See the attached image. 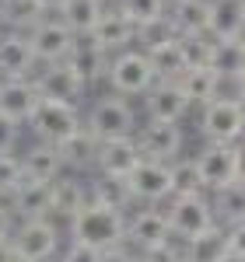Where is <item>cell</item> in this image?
I'll return each mask as SVG.
<instances>
[{"label": "cell", "mask_w": 245, "mask_h": 262, "mask_svg": "<svg viewBox=\"0 0 245 262\" xmlns=\"http://www.w3.org/2000/svg\"><path fill=\"white\" fill-rule=\"evenodd\" d=\"M56 150H60V161L63 168H74V171H95V158H98V140L88 133V129H77V133H70L67 140L56 143Z\"/></svg>", "instance_id": "21"}, {"label": "cell", "mask_w": 245, "mask_h": 262, "mask_svg": "<svg viewBox=\"0 0 245 262\" xmlns=\"http://www.w3.org/2000/svg\"><path fill=\"white\" fill-rule=\"evenodd\" d=\"M46 14H53V11H46L39 0H4L0 4V21L11 25L14 32H32Z\"/></svg>", "instance_id": "32"}, {"label": "cell", "mask_w": 245, "mask_h": 262, "mask_svg": "<svg viewBox=\"0 0 245 262\" xmlns=\"http://www.w3.org/2000/svg\"><path fill=\"white\" fill-rule=\"evenodd\" d=\"M179 32H175V25H172V18L165 14V18H154V21H144V25H137V46L140 49H151V46H161V42L175 39Z\"/></svg>", "instance_id": "36"}, {"label": "cell", "mask_w": 245, "mask_h": 262, "mask_svg": "<svg viewBox=\"0 0 245 262\" xmlns=\"http://www.w3.org/2000/svg\"><path fill=\"white\" fill-rule=\"evenodd\" d=\"M91 35L98 39L105 53H122V49H130L133 39H137V25L126 18V11H122L119 4L116 7H105L98 25L91 28Z\"/></svg>", "instance_id": "18"}, {"label": "cell", "mask_w": 245, "mask_h": 262, "mask_svg": "<svg viewBox=\"0 0 245 262\" xmlns=\"http://www.w3.org/2000/svg\"><path fill=\"white\" fill-rule=\"evenodd\" d=\"M0 25H4V21H0Z\"/></svg>", "instance_id": "54"}, {"label": "cell", "mask_w": 245, "mask_h": 262, "mask_svg": "<svg viewBox=\"0 0 245 262\" xmlns=\"http://www.w3.org/2000/svg\"><path fill=\"white\" fill-rule=\"evenodd\" d=\"M133 137H137L140 154L151 158V161L172 164L175 158H182V129H179V122H154L151 119L144 129H137Z\"/></svg>", "instance_id": "10"}, {"label": "cell", "mask_w": 245, "mask_h": 262, "mask_svg": "<svg viewBox=\"0 0 245 262\" xmlns=\"http://www.w3.org/2000/svg\"><path fill=\"white\" fill-rule=\"evenodd\" d=\"M242 46H245V32H242Z\"/></svg>", "instance_id": "48"}, {"label": "cell", "mask_w": 245, "mask_h": 262, "mask_svg": "<svg viewBox=\"0 0 245 262\" xmlns=\"http://www.w3.org/2000/svg\"><path fill=\"white\" fill-rule=\"evenodd\" d=\"M214 39H238L245 32V0H210Z\"/></svg>", "instance_id": "24"}, {"label": "cell", "mask_w": 245, "mask_h": 262, "mask_svg": "<svg viewBox=\"0 0 245 262\" xmlns=\"http://www.w3.org/2000/svg\"><path fill=\"white\" fill-rule=\"evenodd\" d=\"M196 168H200L207 192L224 189L228 182H238L235 179V143H207L196 158Z\"/></svg>", "instance_id": "16"}, {"label": "cell", "mask_w": 245, "mask_h": 262, "mask_svg": "<svg viewBox=\"0 0 245 262\" xmlns=\"http://www.w3.org/2000/svg\"><path fill=\"white\" fill-rule=\"evenodd\" d=\"M175 84L186 91V98L193 101V105H207V101L217 98V91H221V77L210 67H186L182 74L175 77Z\"/></svg>", "instance_id": "25"}, {"label": "cell", "mask_w": 245, "mask_h": 262, "mask_svg": "<svg viewBox=\"0 0 245 262\" xmlns=\"http://www.w3.org/2000/svg\"><path fill=\"white\" fill-rule=\"evenodd\" d=\"M28 126H32V133H35L42 143H53V147H56V143L67 140L70 133H77L84 126V119H81V108H77V105L56 101V98H42L39 108L32 112Z\"/></svg>", "instance_id": "4"}, {"label": "cell", "mask_w": 245, "mask_h": 262, "mask_svg": "<svg viewBox=\"0 0 245 262\" xmlns=\"http://www.w3.org/2000/svg\"><path fill=\"white\" fill-rule=\"evenodd\" d=\"M11 213L18 221H42L53 217V189L49 182H21L18 189L11 192Z\"/></svg>", "instance_id": "19"}, {"label": "cell", "mask_w": 245, "mask_h": 262, "mask_svg": "<svg viewBox=\"0 0 245 262\" xmlns=\"http://www.w3.org/2000/svg\"><path fill=\"white\" fill-rule=\"evenodd\" d=\"M168 238H172V227H168L165 210L147 206V210L126 213V248L144 252V248H154V245L168 242Z\"/></svg>", "instance_id": "11"}, {"label": "cell", "mask_w": 245, "mask_h": 262, "mask_svg": "<svg viewBox=\"0 0 245 262\" xmlns=\"http://www.w3.org/2000/svg\"><path fill=\"white\" fill-rule=\"evenodd\" d=\"M0 4H4V0H0Z\"/></svg>", "instance_id": "55"}, {"label": "cell", "mask_w": 245, "mask_h": 262, "mask_svg": "<svg viewBox=\"0 0 245 262\" xmlns=\"http://www.w3.org/2000/svg\"><path fill=\"white\" fill-rule=\"evenodd\" d=\"M21 168H25V179L28 182H53L60 179V150L53 147V143H35V147H28L25 154H21Z\"/></svg>", "instance_id": "22"}, {"label": "cell", "mask_w": 245, "mask_h": 262, "mask_svg": "<svg viewBox=\"0 0 245 262\" xmlns=\"http://www.w3.org/2000/svg\"><path fill=\"white\" fill-rule=\"evenodd\" d=\"M165 4H175V0H165Z\"/></svg>", "instance_id": "50"}, {"label": "cell", "mask_w": 245, "mask_h": 262, "mask_svg": "<svg viewBox=\"0 0 245 262\" xmlns=\"http://www.w3.org/2000/svg\"><path fill=\"white\" fill-rule=\"evenodd\" d=\"M109 60H112V53H105L102 46H98V39L88 32V35H77L74 39V46H70V53H67V67L77 74V81L88 88V84L102 81L105 70H109Z\"/></svg>", "instance_id": "13"}, {"label": "cell", "mask_w": 245, "mask_h": 262, "mask_svg": "<svg viewBox=\"0 0 245 262\" xmlns=\"http://www.w3.org/2000/svg\"><path fill=\"white\" fill-rule=\"evenodd\" d=\"M105 81L112 88V95L133 98V95H144L151 84L158 81V74H154V67H151L144 49H122V53H112Z\"/></svg>", "instance_id": "2"}, {"label": "cell", "mask_w": 245, "mask_h": 262, "mask_svg": "<svg viewBox=\"0 0 245 262\" xmlns=\"http://www.w3.org/2000/svg\"><path fill=\"white\" fill-rule=\"evenodd\" d=\"M210 70H214L221 81H238V77H242V74H245V46H242V35H238V39H217V42H214Z\"/></svg>", "instance_id": "26"}, {"label": "cell", "mask_w": 245, "mask_h": 262, "mask_svg": "<svg viewBox=\"0 0 245 262\" xmlns=\"http://www.w3.org/2000/svg\"><path fill=\"white\" fill-rule=\"evenodd\" d=\"M11 245L25 262H46L56 255L60 248V227L53 224V217L42 221H18L11 231Z\"/></svg>", "instance_id": "6"}, {"label": "cell", "mask_w": 245, "mask_h": 262, "mask_svg": "<svg viewBox=\"0 0 245 262\" xmlns=\"http://www.w3.org/2000/svg\"><path fill=\"white\" fill-rule=\"evenodd\" d=\"M32 46L25 32H11L0 39V81H11V77H32Z\"/></svg>", "instance_id": "20"}, {"label": "cell", "mask_w": 245, "mask_h": 262, "mask_svg": "<svg viewBox=\"0 0 245 262\" xmlns=\"http://www.w3.org/2000/svg\"><path fill=\"white\" fill-rule=\"evenodd\" d=\"M25 182V168H21V154L14 150H0V200L11 206V192Z\"/></svg>", "instance_id": "35"}, {"label": "cell", "mask_w": 245, "mask_h": 262, "mask_svg": "<svg viewBox=\"0 0 245 262\" xmlns=\"http://www.w3.org/2000/svg\"><path fill=\"white\" fill-rule=\"evenodd\" d=\"M42 91L32 77H11V81H0V116L11 122H28L32 112L39 108Z\"/></svg>", "instance_id": "14"}, {"label": "cell", "mask_w": 245, "mask_h": 262, "mask_svg": "<svg viewBox=\"0 0 245 262\" xmlns=\"http://www.w3.org/2000/svg\"><path fill=\"white\" fill-rule=\"evenodd\" d=\"M11 231H14V213H11V206L0 203V242H7Z\"/></svg>", "instance_id": "42"}, {"label": "cell", "mask_w": 245, "mask_h": 262, "mask_svg": "<svg viewBox=\"0 0 245 262\" xmlns=\"http://www.w3.org/2000/svg\"><path fill=\"white\" fill-rule=\"evenodd\" d=\"M14 143H18V122L0 116V150H14Z\"/></svg>", "instance_id": "40"}, {"label": "cell", "mask_w": 245, "mask_h": 262, "mask_svg": "<svg viewBox=\"0 0 245 262\" xmlns=\"http://www.w3.org/2000/svg\"><path fill=\"white\" fill-rule=\"evenodd\" d=\"M144 53H147V60H151V67H154L158 81H175V77L186 70V56H182L179 35L161 42V46H151V49H144Z\"/></svg>", "instance_id": "31"}, {"label": "cell", "mask_w": 245, "mask_h": 262, "mask_svg": "<svg viewBox=\"0 0 245 262\" xmlns=\"http://www.w3.org/2000/svg\"><path fill=\"white\" fill-rule=\"evenodd\" d=\"M88 200H91V203H102V206H112V210H122V213H130V206H133V192H130L126 179L98 175V179H91V185H88Z\"/></svg>", "instance_id": "30"}, {"label": "cell", "mask_w": 245, "mask_h": 262, "mask_svg": "<svg viewBox=\"0 0 245 262\" xmlns=\"http://www.w3.org/2000/svg\"><path fill=\"white\" fill-rule=\"evenodd\" d=\"M18 262H25V259H18Z\"/></svg>", "instance_id": "53"}, {"label": "cell", "mask_w": 245, "mask_h": 262, "mask_svg": "<svg viewBox=\"0 0 245 262\" xmlns=\"http://www.w3.org/2000/svg\"><path fill=\"white\" fill-rule=\"evenodd\" d=\"M49 189H53V217L70 221L84 203H88V185L81 179H63L60 175V179L49 182Z\"/></svg>", "instance_id": "28"}, {"label": "cell", "mask_w": 245, "mask_h": 262, "mask_svg": "<svg viewBox=\"0 0 245 262\" xmlns=\"http://www.w3.org/2000/svg\"><path fill=\"white\" fill-rule=\"evenodd\" d=\"M70 242L91 245V248H98V252L119 248V245H126V213L88 200L81 210L70 217Z\"/></svg>", "instance_id": "1"}, {"label": "cell", "mask_w": 245, "mask_h": 262, "mask_svg": "<svg viewBox=\"0 0 245 262\" xmlns=\"http://www.w3.org/2000/svg\"><path fill=\"white\" fill-rule=\"evenodd\" d=\"M200 133L210 143H238L245 137V105L238 98H217L203 105Z\"/></svg>", "instance_id": "5"}, {"label": "cell", "mask_w": 245, "mask_h": 262, "mask_svg": "<svg viewBox=\"0 0 245 262\" xmlns=\"http://www.w3.org/2000/svg\"><path fill=\"white\" fill-rule=\"evenodd\" d=\"M179 262H189V259H186V255H182V259H179Z\"/></svg>", "instance_id": "49"}, {"label": "cell", "mask_w": 245, "mask_h": 262, "mask_svg": "<svg viewBox=\"0 0 245 262\" xmlns=\"http://www.w3.org/2000/svg\"><path fill=\"white\" fill-rule=\"evenodd\" d=\"M32 81L39 84L42 98L70 101V105H81V98H84V84L77 81V74L67 63H42V70Z\"/></svg>", "instance_id": "17"}, {"label": "cell", "mask_w": 245, "mask_h": 262, "mask_svg": "<svg viewBox=\"0 0 245 262\" xmlns=\"http://www.w3.org/2000/svg\"><path fill=\"white\" fill-rule=\"evenodd\" d=\"M168 168H172V196H196V192H207L203 179H200V168H196V158H175Z\"/></svg>", "instance_id": "34"}, {"label": "cell", "mask_w": 245, "mask_h": 262, "mask_svg": "<svg viewBox=\"0 0 245 262\" xmlns=\"http://www.w3.org/2000/svg\"><path fill=\"white\" fill-rule=\"evenodd\" d=\"M217 262H245V259H238V255H231V252H224V255H221Z\"/></svg>", "instance_id": "47"}, {"label": "cell", "mask_w": 245, "mask_h": 262, "mask_svg": "<svg viewBox=\"0 0 245 262\" xmlns=\"http://www.w3.org/2000/svg\"><path fill=\"white\" fill-rule=\"evenodd\" d=\"M210 206H214L217 224H221V221H224V224L245 221V182H228L224 189H214Z\"/></svg>", "instance_id": "33"}, {"label": "cell", "mask_w": 245, "mask_h": 262, "mask_svg": "<svg viewBox=\"0 0 245 262\" xmlns=\"http://www.w3.org/2000/svg\"><path fill=\"white\" fill-rule=\"evenodd\" d=\"M39 4L46 7V11H60V4H63V0H39Z\"/></svg>", "instance_id": "46"}, {"label": "cell", "mask_w": 245, "mask_h": 262, "mask_svg": "<svg viewBox=\"0 0 245 262\" xmlns=\"http://www.w3.org/2000/svg\"><path fill=\"white\" fill-rule=\"evenodd\" d=\"M21 255L14 252V245H11V238L7 242H0V262H18Z\"/></svg>", "instance_id": "44"}, {"label": "cell", "mask_w": 245, "mask_h": 262, "mask_svg": "<svg viewBox=\"0 0 245 262\" xmlns=\"http://www.w3.org/2000/svg\"><path fill=\"white\" fill-rule=\"evenodd\" d=\"M193 108V101L186 98V91L175 81H154L144 91V112L154 122H179Z\"/></svg>", "instance_id": "12"}, {"label": "cell", "mask_w": 245, "mask_h": 262, "mask_svg": "<svg viewBox=\"0 0 245 262\" xmlns=\"http://www.w3.org/2000/svg\"><path fill=\"white\" fill-rule=\"evenodd\" d=\"M235 88H238V101H242V105H245V74H242V77H238V81H235Z\"/></svg>", "instance_id": "45"}, {"label": "cell", "mask_w": 245, "mask_h": 262, "mask_svg": "<svg viewBox=\"0 0 245 262\" xmlns=\"http://www.w3.org/2000/svg\"><path fill=\"white\" fill-rule=\"evenodd\" d=\"M25 35H28V46H32V56L39 63H63L67 53H70V46H74V39H77V35L60 21L56 11L46 14V18H42L32 32H25Z\"/></svg>", "instance_id": "8"}, {"label": "cell", "mask_w": 245, "mask_h": 262, "mask_svg": "<svg viewBox=\"0 0 245 262\" xmlns=\"http://www.w3.org/2000/svg\"><path fill=\"white\" fill-rule=\"evenodd\" d=\"M224 231H228V252L238 255V259H245V221L228 224Z\"/></svg>", "instance_id": "39"}, {"label": "cell", "mask_w": 245, "mask_h": 262, "mask_svg": "<svg viewBox=\"0 0 245 262\" xmlns=\"http://www.w3.org/2000/svg\"><path fill=\"white\" fill-rule=\"evenodd\" d=\"M105 262H140V252H133V248H126V245H119V248L105 252Z\"/></svg>", "instance_id": "41"}, {"label": "cell", "mask_w": 245, "mask_h": 262, "mask_svg": "<svg viewBox=\"0 0 245 262\" xmlns=\"http://www.w3.org/2000/svg\"><path fill=\"white\" fill-rule=\"evenodd\" d=\"M140 147L137 137H119V140H98V158H95V171L98 175H112V179H126L137 164H140Z\"/></svg>", "instance_id": "15"}, {"label": "cell", "mask_w": 245, "mask_h": 262, "mask_svg": "<svg viewBox=\"0 0 245 262\" xmlns=\"http://www.w3.org/2000/svg\"><path fill=\"white\" fill-rule=\"evenodd\" d=\"M235 179L245 182V143H235Z\"/></svg>", "instance_id": "43"}, {"label": "cell", "mask_w": 245, "mask_h": 262, "mask_svg": "<svg viewBox=\"0 0 245 262\" xmlns=\"http://www.w3.org/2000/svg\"><path fill=\"white\" fill-rule=\"evenodd\" d=\"M168 18L179 35L210 32V0H175V4H168Z\"/></svg>", "instance_id": "23"}, {"label": "cell", "mask_w": 245, "mask_h": 262, "mask_svg": "<svg viewBox=\"0 0 245 262\" xmlns=\"http://www.w3.org/2000/svg\"><path fill=\"white\" fill-rule=\"evenodd\" d=\"M126 185L133 192V203H161L172 196V168L165 161L140 158V164L126 175Z\"/></svg>", "instance_id": "9"}, {"label": "cell", "mask_w": 245, "mask_h": 262, "mask_svg": "<svg viewBox=\"0 0 245 262\" xmlns=\"http://www.w3.org/2000/svg\"><path fill=\"white\" fill-rule=\"evenodd\" d=\"M60 262H105V252L91 248V245H81V242H70V248L63 252Z\"/></svg>", "instance_id": "38"}, {"label": "cell", "mask_w": 245, "mask_h": 262, "mask_svg": "<svg viewBox=\"0 0 245 262\" xmlns=\"http://www.w3.org/2000/svg\"><path fill=\"white\" fill-rule=\"evenodd\" d=\"M224 252H228V231L221 227V224H210L203 234L189 238L186 248H182V255L189 262H217Z\"/></svg>", "instance_id": "29"}, {"label": "cell", "mask_w": 245, "mask_h": 262, "mask_svg": "<svg viewBox=\"0 0 245 262\" xmlns=\"http://www.w3.org/2000/svg\"><path fill=\"white\" fill-rule=\"evenodd\" d=\"M119 7L126 11V18L133 25H144V21H154L168 14V4L165 0H119Z\"/></svg>", "instance_id": "37"}, {"label": "cell", "mask_w": 245, "mask_h": 262, "mask_svg": "<svg viewBox=\"0 0 245 262\" xmlns=\"http://www.w3.org/2000/svg\"><path fill=\"white\" fill-rule=\"evenodd\" d=\"M102 11H105L102 0H63L56 14H60V21L74 32V35H88V32L98 25Z\"/></svg>", "instance_id": "27"}, {"label": "cell", "mask_w": 245, "mask_h": 262, "mask_svg": "<svg viewBox=\"0 0 245 262\" xmlns=\"http://www.w3.org/2000/svg\"><path fill=\"white\" fill-rule=\"evenodd\" d=\"M172 206L165 210V217H168V227H172V234L175 238H196V234H203L210 224H217L214 217V206L207 200V192H196V196H168Z\"/></svg>", "instance_id": "7"}, {"label": "cell", "mask_w": 245, "mask_h": 262, "mask_svg": "<svg viewBox=\"0 0 245 262\" xmlns=\"http://www.w3.org/2000/svg\"><path fill=\"white\" fill-rule=\"evenodd\" d=\"M84 129H88L95 140L133 137V133H137V112H133L130 98L109 95V98H98L91 105V112H88V119H84Z\"/></svg>", "instance_id": "3"}, {"label": "cell", "mask_w": 245, "mask_h": 262, "mask_svg": "<svg viewBox=\"0 0 245 262\" xmlns=\"http://www.w3.org/2000/svg\"><path fill=\"white\" fill-rule=\"evenodd\" d=\"M46 262H53V259H46Z\"/></svg>", "instance_id": "52"}, {"label": "cell", "mask_w": 245, "mask_h": 262, "mask_svg": "<svg viewBox=\"0 0 245 262\" xmlns=\"http://www.w3.org/2000/svg\"><path fill=\"white\" fill-rule=\"evenodd\" d=\"M102 4H109V0H102Z\"/></svg>", "instance_id": "51"}]
</instances>
